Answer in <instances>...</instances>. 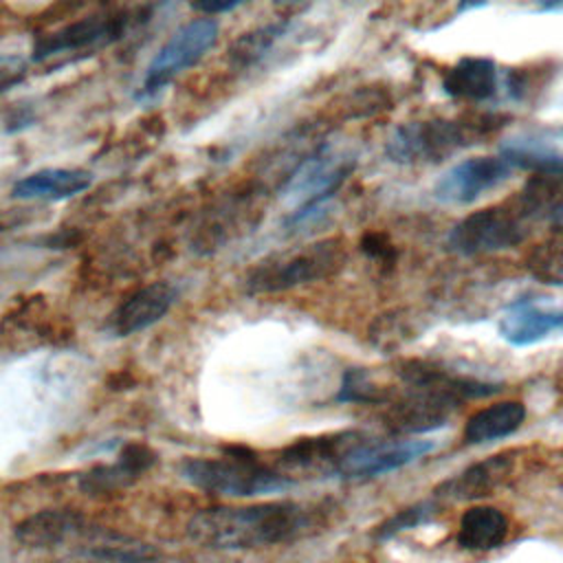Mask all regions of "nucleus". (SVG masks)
Wrapping results in <instances>:
<instances>
[{
  "instance_id": "f257e3e1",
  "label": "nucleus",
  "mask_w": 563,
  "mask_h": 563,
  "mask_svg": "<svg viewBox=\"0 0 563 563\" xmlns=\"http://www.w3.org/2000/svg\"><path fill=\"white\" fill-rule=\"evenodd\" d=\"M319 526V508L299 501L205 508L187 523L191 541L213 550H255L295 543Z\"/></svg>"
},
{
  "instance_id": "f03ea898",
  "label": "nucleus",
  "mask_w": 563,
  "mask_h": 563,
  "mask_svg": "<svg viewBox=\"0 0 563 563\" xmlns=\"http://www.w3.org/2000/svg\"><path fill=\"white\" fill-rule=\"evenodd\" d=\"M499 117L475 114L471 119H422L400 123L385 143V154L398 165H433L495 132Z\"/></svg>"
},
{
  "instance_id": "7ed1b4c3",
  "label": "nucleus",
  "mask_w": 563,
  "mask_h": 563,
  "mask_svg": "<svg viewBox=\"0 0 563 563\" xmlns=\"http://www.w3.org/2000/svg\"><path fill=\"white\" fill-rule=\"evenodd\" d=\"M180 475L198 490L224 497H260L292 486L286 473L242 446H229L224 455L216 457H187L180 464Z\"/></svg>"
},
{
  "instance_id": "20e7f679",
  "label": "nucleus",
  "mask_w": 563,
  "mask_h": 563,
  "mask_svg": "<svg viewBox=\"0 0 563 563\" xmlns=\"http://www.w3.org/2000/svg\"><path fill=\"white\" fill-rule=\"evenodd\" d=\"M354 169V156L347 152L321 145L290 174L286 183V194L297 200V209L288 216L290 227H303L314 222L328 200L339 191L345 178Z\"/></svg>"
},
{
  "instance_id": "39448f33",
  "label": "nucleus",
  "mask_w": 563,
  "mask_h": 563,
  "mask_svg": "<svg viewBox=\"0 0 563 563\" xmlns=\"http://www.w3.org/2000/svg\"><path fill=\"white\" fill-rule=\"evenodd\" d=\"M341 264V249L336 242H319L299 251H286L260 262L246 286L251 292H279L308 282L323 279Z\"/></svg>"
},
{
  "instance_id": "423d86ee",
  "label": "nucleus",
  "mask_w": 563,
  "mask_h": 563,
  "mask_svg": "<svg viewBox=\"0 0 563 563\" xmlns=\"http://www.w3.org/2000/svg\"><path fill=\"white\" fill-rule=\"evenodd\" d=\"M526 211L519 207H484L462 218L449 233V246L462 255L512 249L526 240Z\"/></svg>"
},
{
  "instance_id": "0eeeda50",
  "label": "nucleus",
  "mask_w": 563,
  "mask_h": 563,
  "mask_svg": "<svg viewBox=\"0 0 563 563\" xmlns=\"http://www.w3.org/2000/svg\"><path fill=\"white\" fill-rule=\"evenodd\" d=\"M218 40V22L209 18H198L185 26H180L154 55L150 62L141 90V97L156 95L163 86H167L176 75L194 66Z\"/></svg>"
},
{
  "instance_id": "6e6552de",
  "label": "nucleus",
  "mask_w": 563,
  "mask_h": 563,
  "mask_svg": "<svg viewBox=\"0 0 563 563\" xmlns=\"http://www.w3.org/2000/svg\"><path fill=\"white\" fill-rule=\"evenodd\" d=\"M515 167L501 156H471L451 165L433 185V196L442 205H473L488 191L499 189Z\"/></svg>"
},
{
  "instance_id": "1a4fd4ad",
  "label": "nucleus",
  "mask_w": 563,
  "mask_h": 563,
  "mask_svg": "<svg viewBox=\"0 0 563 563\" xmlns=\"http://www.w3.org/2000/svg\"><path fill=\"white\" fill-rule=\"evenodd\" d=\"M99 526H92L81 512L70 508H44L24 517L15 526V539L33 550L77 548L86 552L92 539L99 534Z\"/></svg>"
},
{
  "instance_id": "9d476101",
  "label": "nucleus",
  "mask_w": 563,
  "mask_h": 563,
  "mask_svg": "<svg viewBox=\"0 0 563 563\" xmlns=\"http://www.w3.org/2000/svg\"><path fill=\"white\" fill-rule=\"evenodd\" d=\"M435 449L433 440H396V442H372L361 438L354 442L336 462L334 471L345 479H365L383 473L402 468Z\"/></svg>"
},
{
  "instance_id": "9b49d317",
  "label": "nucleus",
  "mask_w": 563,
  "mask_h": 563,
  "mask_svg": "<svg viewBox=\"0 0 563 563\" xmlns=\"http://www.w3.org/2000/svg\"><path fill=\"white\" fill-rule=\"evenodd\" d=\"M497 330L515 347L534 345L563 332V306L541 299H517L504 308Z\"/></svg>"
},
{
  "instance_id": "f8f14e48",
  "label": "nucleus",
  "mask_w": 563,
  "mask_h": 563,
  "mask_svg": "<svg viewBox=\"0 0 563 563\" xmlns=\"http://www.w3.org/2000/svg\"><path fill=\"white\" fill-rule=\"evenodd\" d=\"M178 297V288L169 282H154L125 297L108 319V330L114 336L136 334L161 321Z\"/></svg>"
},
{
  "instance_id": "ddd939ff",
  "label": "nucleus",
  "mask_w": 563,
  "mask_h": 563,
  "mask_svg": "<svg viewBox=\"0 0 563 563\" xmlns=\"http://www.w3.org/2000/svg\"><path fill=\"white\" fill-rule=\"evenodd\" d=\"M457 400L424 387H409L402 398L391 402L385 424L396 433H427L446 424Z\"/></svg>"
},
{
  "instance_id": "4468645a",
  "label": "nucleus",
  "mask_w": 563,
  "mask_h": 563,
  "mask_svg": "<svg viewBox=\"0 0 563 563\" xmlns=\"http://www.w3.org/2000/svg\"><path fill=\"white\" fill-rule=\"evenodd\" d=\"M504 73L497 62L482 55L460 57L442 75V90L446 97L464 103L493 101L501 90Z\"/></svg>"
},
{
  "instance_id": "2eb2a0df",
  "label": "nucleus",
  "mask_w": 563,
  "mask_h": 563,
  "mask_svg": "<svg viewBox=\"0 0 563 563\" xmlns=\"http://www.w3.org/2000/svg\"><path fill=\"white\" fill-rule=\"evenodd\" d=\"M123 31V20L114 15H88L79 22H73L64 26L62 31H55L46 37H42L35 44L33 59H46L51 55L68 53V51H84L90 46H101L119 37Z\"/></svg>"
},
{
  "instance_id": "dca6fc26",
  "label": "nucleus",
  "mask_w": 563,
  "mask_h": 563,
  "mask_svg": "<svg viewBox=\"0 0 563 563\" xmlns=\"http://www.w3.org/2000/svg\"><path fill=\"white\" fill-rule=\"evenodd\" d=\"M154 462H156V453L147 444L132 442L119 451L117 462L95 466V468L81 473L79 486L88 495L114 493V490L132 484L134 479H139L147 468L154 466Z\"/></svg>"
},
{
  "instance_id": "f3484780",
  "label": "nucleus",
  "mask_w": 563,
  "mask_h": 563,
  "mask_svg": "<svg viewBox=\"0 0 563 563\" xmlns=\"http://www.w3.org/2000/svg\"><path fill=\"white\" fill-rule=\"evenodd\" d=\"M510 471H512V455L499 453L482 462H475L462 473H455L453 477L444 479L435 488V495L453 501L484 497L490 490H495L510 475Z\"/></svg>"
},
{
  "instance_id": "a211bd4d",
  "label": "nucleus",
  "mask_w": 563,
  "mask_h": 563,
  "mask_svg": "<svg viewBox=\"0 0 563 563\" xmlns=\"http://www.w3.org/2000/svg\"><path fill=\"white\" fill-rule=\"evenodd\" d=\"M90 183H92V176L84 169L46 167L20 178L13 185L11 196L22 200H62V198H70L86 191Z\"/></svg>"
},
{
  "instance_id": "6ab92c4d",
  "label": "nucleus",
  "mask_w": 563,
  "mask_h": 563,
  "mask_svg": "<svg viewBox=\"0 0 563 563\" xmlns=\"http://www.w3.org/2000/svg\"><path fill=\"white\" fill-rule=\"evenodd\" d=\"M363 435L356 431H341V433H325V435H312L301 438L292 444H288L282 451V466L286 468H317L328 466L334 471L339 457Z\"/></svg>"
},
{
  "instance_id": "aec40b11",
  "label": "nucleus",
  "mask_w": 563,
  "mask_h": 563,
  "mask_svg": "<svg viewBox=\"0 0 563 563\" xmlns=\"http://www.w3.org/2000/svg\"><path fill=\"white\" fill-rule=\"evenodd\" d=\"M515 169L532 172L534 176L563 178V152L550 139L537 134H519L501 145L499 152Z\"/></svg>"
},
{
  "instance_id": "412c9836",
  "label": "nucleus",
  "mask_w": 563,
  "mask_h": 563,
  "mask_svg": "<svg viewBox=\"0 0 563 563\" xmlns=\"http://www.w3.org/2000/svg\"><path fill=\"white\" fill-rule=\"evenodd\" d=\"M526 420V407L519 400H499L475 411L464 424L468 444H486L512 435Z\"/></svg>"
},
{
  "instance_id": "4be33fe9",
  "label": "nucleus",
  "mask_w": 563,
  "mask_h": 563,
  "mask_svg": "<svg viewBox=\"0 0 563 563\" xmlns=\"http://www.w3.org/2000/svg\"><path fill=\"white\" fill-rule=\"evenodd\" d=\"M508 534V519L495 506H471L460 517L455 541L462 550L486 552L504 543Z\"/></svg>"
},
{
  "instance_id": "5701e85b",
  "label": "nucleus",
  "mask_w": 563,
  "mask_h": 563,
  "mask_svg": "<svg viewBox=\"0 0 563 563\" xmlns=\"http://www.w3.org/2000/svg\"><path fill=\"white\" fill-rule=\"evenodd\" d=\"M286 29H288V22H273L242 35L240 40L233 42L229 51L231 62L235 66H251L253 62H257L268 53V48L286 33Z\"/></svg>"
},
{
  "instance_id": "b1692460",
  "label": "nucleus",
  "mask_w": 563,
  "mask_h": 563,
  "mask_svg": "<svg viewBox=\"0 0 563 563\" xmlns=\"http://www.w3.org/2000/svg\"><path fill=\"white\" fill-rule=\"evenodd\" d=\"M387 389L374 380V376L363 367H350L345 369L341 378V387L336 391V402H385Z\"/></svg>"
},
{
  "instance_id": "393cba45",
  "label": "nucleus",
  "mask_w": 563,
  "mask_h": 563,
  "mask_svg": "<svg viewBox=\"0 0 563 563\" xmlns=\"http://www.w3.org/2000/svg\"><path fill=\"white\" fill-rule=\"evenodd\" d=\"M435 512H438V504H435L433 499H424V501H418V504H413V506L400 508V510L394 512L389 519H385L383 523L376 526L374 539H378V541L394 539L396 534H400V532H405V530H411V528H418V526L429 523Z\"/></svg>"
},
{
  "instance_id": "a878e982",
  "label": "nucleus",
  "mask_w": 563,
  "mask_h": 563,
  "mask_svg": "<svg viewBox=\"0 0 563 563\" xmlns=\"http://www.w3.org/2000/svg\"><path fill=\"white\" fill-rule=\"evenodd\" d=\"M526 262L530 273L543 284L563 286V238L539 244Z\"/></svg>"
},
{
  "instance_id": "bb28decb",
  "label": "nucleus",
  "mask_w": 563,
  "mask_h": 563,
  "mask_svg": "<svg viewBox=\"0 0 563 563\" xmlns=\"http://www.w3.org/2000/svg\"><path fill=\"white\" fill-rule=\"evenodd\" d=\"M29 64L20 55H0V92L20 84L26 77Z\"/></svg>"
},
{
  "instance_id": "cd10ccee",
  "label": "nucleus",
  "mask_w": 563,
  "mask_h": 563,
  "mask_svg": "<svg viewBox=\"0 0 563 563\" xmlns=\"http://www.w3.org/2000/svg\"><path fill=\"white\" fill-rule=\"evenodd\" d=\"M363 251L367 253V257L380 262V264H391L396 260V251L389 244V240L380 233H367L363 238Z\"/></svg>"
},
{
  "instance_id": "c85d7f7f",
  "label": "nucleus",
  "mask_w": 563,
  "mask_h": 563,
  "mask_svg": "<svg viewBox=\"0 0 563 563\" xmlns=\"http://www.w3.org/2000/svg\"><path fill=\"white\" fill-rule=\"evenodd\" d=\"M244 2H249V0H191V7L205 15H220V13H227Z\"/></svg>"
},
{
  "instance_id": "c756f323",
  "label": "nucleus",
  "mask_w": 563,
  "mask_h": 563,
  "mask_svg": "<svg viewBox=\"0 0 563 563\" xmlns=\"http://www.w3.org/2000/svg\"><path fill=\"white\" fill-rule=\"evenodd\" d=\"M539 13H563V0H534Z\"/></svg>"
},
{
  "instance_id": "7c9ffc66",
  "label": "nucleus",
  "mask_w": 563,
  "mask_h": 563,
  "mask_svg": "<svg viewBox=\"0 0 563 563\" xmlns=\"http://www.w3.org/2000/svg\"><path fill=\"white\" fill-rule=\"evenodd\" d=\"M550 220L556 229L563 231V198L556 200L552 207H550Z\"/></svg>"
},
{
  "instance_id": "2f4dec72",
  "label": "nucleus",
  "mask_w": 563,
  "mask_h": 563,
  "mask_svg": "<svg viewBox=\"0 0 563 563\" xmlns=\"http://www.w3.org/2000/svg\"><path fill=\"white\" fill-rule=\"evenodd\" d=\"M488 0H460L457 2V13H464V11H471V9H479V7H486Z\"/></svg>"
},
{
  "instance_id": "473e14b6",
  "label": "nucleus",
  "mask_w": 563,
  "mask_h": 563,
  "mask_svg": "<svg viewBox=\"0 0 563 563\" xmlns=\"http://www.w3.org/2000/svg\"><path fill=\"white\" fill-rule=\"evenodd\" d=\"M277 2H297V0H277Z\"/></svg>"
},
{
  "instance_id": "72a5a7b5",
  "label": "nucleus",
  "mask_w": 563,
  "mask_h": 563,
  "mask_svg": "<svg viewBox=\"0 0 563 563\" xmlns=\"http://www.w3.org/2000/svg\"><path fill=\"white\" fill-rule=\"evenodd\" d=\"M561 134H563V130H561Z\"/></svg>"
}]
</instances>
